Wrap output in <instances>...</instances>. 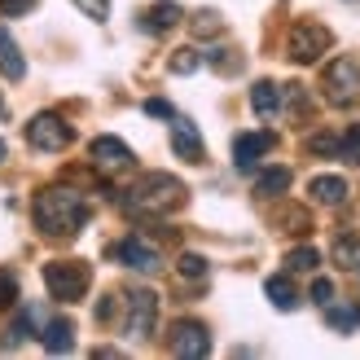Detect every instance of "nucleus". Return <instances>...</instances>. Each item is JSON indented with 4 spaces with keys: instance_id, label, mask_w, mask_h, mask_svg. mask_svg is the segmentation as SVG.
Masks as SVG:
<instances>
[{
    "instance_id": "4",
    "label": "nucleus",
    "mask_w": 360,
    "mask_h": 360,
    "mask_svg": "<svg viewBox=\"0 0 360 360\" xmlns=\"http://www.w3.org/2000/svg\"><path fill=\"white\" fill-rule=\"evenodd\" d=\"M321 88H326L330 105H352V101H360V62L334 58L330 70H326V79H321Z\"/></svg>"
},
{
    "instance_id": "3",
    "label": "nucleus",
    "mask_w": 360,
    "mask_h": 360,
    "mask_svg": "<svg viewBox=\"0 0 360 360\" xmlns=\"http://www.w3.org/2000/svg\"><path fill=\"white\" fill-rule=\"evenodd\" d=\"M44 285H49L53 299L75 303V299H84V290H88V268L75 264V259H53V264H44Z\"/></svg>"
},
{
    "instance_id": "1",
    "label": "nucleus",
    "mask_w": 360,
    "mask_h": 360,
    "mask_svg": "<svg viewBox=\"0 0 360 360\" xmlns=\"http://www.w3.org/2000/svg\"><path fill=\"white\" fill-rule=\"evenodd\" d=\"M35 229L49 233V238H70V233H79L88 224V202L79 189H66V185H49L35 193Z\"/></svg>"
},
{
    "instance_id": "22",
    "label": "nucleus",
    "mask_w": 360,
    "mask_h": 360,
    "mask_svg": "<svg viewBox=\"0 0 360 360\" xmlns=\"http://www.w3.org/2000/svg\"><path fill=\"white\" fill-rule=\"evenodd\" d=\"M167 66H172V75H193V70L202 66V53H198L193 44H189V49H176Z\"/></svg>"
},
{
    "instance_id": "11",
    "label": "nucleus",
    "mask_w": 360,
    "mask_h": 360,
    "mask_svg": "<svg viewBox=\"0 0 360 360\" xmlns=\"http://www.w3.org/2000/svg\"><path fill=\"white\" fill-rule=\"evenodd\" d=\"M273 132H242L238 141H233V163H238V172H255V163L273 150Z\"/></svg>"
},
{
    "instance_id": "18",
    "label": "nucleus",
    "mask_w": 360,
    "mask_h": 360,
    "mask_svg": "<svg viewBox=\"0 0 360 360\" xmlns=\"http://www.w3.org/2000/svg\"><path fill=\"white\" fill-rule=\"evenodd\" d=\"M180 18H185V9H180L176 0H158V5H150V13H146V31H172Z\"/></svg>"
},
{
    "instance_id": "12",
    "label": "nucleus",
    "mask_w": 360,
    "mask_h": 360,
    "mask_svg": "<svg viewBox=\"0 0 360 360\" xmlns=\"http://www.w3.org/2000/svg\"><path fill=\"white\" fill-rule=\"evenodd\" d=\"M172 150H176V158H185V163H202V136L180 115H172Z\"/></svg>"
},
{
    "instance_id": "7",
    "label": "nucleus",
    "mask_w": 360,
    "mask_h": 360,
    "mask_svg": "<svg viewBox=\"0 0 360 360\" xmlns=\"http://www.w3.org/2000/svg\"><path fill=\"white\" fill-rule=\"evenodd\" d=\"M88 163H93L101 176H119V172H132V150L123 146L119 136H93V146H88Z\"/></svg>"
},
{
    "instance_id": "8",
    "label": "nucleus",
    "mask_w": 360,
    "mask_h": 360,
    "mask_svg": "<svg viewBox=\"0 0 360 360\" xmlns=\"http://www.w3.org/2000/svg\"><path fill=\"white\" fill-rule=\"evenodd\" d=\"M154 326H158V295L154 290H132L128 295V334L150 338Z\"/></svg>"
},
{
    "instance_id": "17",
    "label": "nucleus",
    "mask_w": 360,
    "mask_h": 360,
    "mask_svg": "<svg viewBox=\"0 0 360 360\" xmlns=\"http://www.w3.org/2000/svg\"><path fill=\"white\" fill-rule=\"evenodd\" d=\"M264 295L273 299V308H281V312H290V308H299V290H295V281L285 277V273H277V277H268V281H264Z\"/></svg>"
},
{
    "instance_id": "25",
    "label": "nucleus",
    "mask_w": 360,
    "mask_h": 360,
    "mask_svg": "<svg viewBox=\"0 0 360 360\" xmlns=\"http://www.w3.org/2000/svg\"><path fill=\"white\" fill-rule=\"evenodd\" d=\"M18 299H22V285H18V277H13V273H0V312L13 308Z\"/></svg>"
},
{
    "instance_id": "15",
    "label": "nucleus",
    "mask_w": 360,
    "mask_h": 360,
    "mask_svg": "<svg viewBox=\"0 0 360 360\" xmlns=\"http://www.w3.org/2000/svg\"><path fill=\"white\" fill-rule=\"evenodd\" d=\"M250 110H255L259 119H277L281 115V88L273 79H259L255 88H250Z\"/></svg>"
},
{
    "instance_id": "27",
    "label": "nucleus",
    "mask_w": 360,
    "mask_h": 360,
    "mask_svg": "<svg viewBox=\"0 0 360 360\" xmlns=\"http://www.w3.org/2000/svg\"><path fill=\"white\" fill-rule=\"evenodd\" d=\"M75 5L93 18V22H105V18H110V0H75Z\"/></svg>"
},
{
    "instance_id": "20",
    "label": "nucleus",
    "mask_w": 360,
    "mask_h": 360,
    "mask_svg": "<svg viewBox=\"0 0 360 360\" xmlns=\"http://www.w3.org/2000/svg\"><path fill=\"white\" fill-rule=\"evenodd\" d=\"M334 264L338 268H360V238L356 233H343V238L334 242Z\"/></svg>"
},
{
    "instance_id": "13",
    "label": "nucleus",
    "mask_w": 360,
    "mask_h": 360,
    "mask_svg": "<svg viewBox=\"0 0 360 360\" xmlns=\"http://www.w3.org/2000/svg\"><path fill=\"white\" fill-rule=\"evenodd\" d=\"M40 343H44V352H53V356H66L70 347H75V326L70 321H44L40 326Z\"/></svg>"
},
{
    "instance_id": "29",
    "label": "nucleus",
    "mask_w": 360,
    "mask_h": 360,
    "mask_svg": "<svg viewBox=\"0 0 360 360\" xmlns=\"http://www.w3.org/2000/svg\"><path fill=\"white\" fill-rule=\"evenodd\" d=\"M312 303H321V308H326V303H334V281H330V277H316V281H312Z\"/></svg>"
},
{
    "instance_id": "28",
    "label": "nucleus",
    "mask_w": 360,
    "mask_h": 360,
    "mask_svg": "<svg viewBox=\"0 0 360 360\" xmlns=\"http://www.w3.org/2000/svg\"><path fill=\"white\" fill-rule=\"evenodd\" d=\"M308 150H312V154H338V136L316 132V136H308Z\"/></svg>"
},
{
    "instance_id": "23",
    "label": "nucleus",
    "mask_w": 360,
    "mask_h": 360,
    "mask_svg": "<svg viewBox=\"0 0 360 360\" xmlns=\"http://www.w3.org/2000/svg\"><path fill=\"white\" fill-rule=\"evenodd\" d=\"M326 321H330V330L352 334L356 330V308H334V303H326Z\"/></svg>"
},
{
    "instance_id": "16",
    "label": "nucleus",
    "mask_w": 360,
    "mask_h": 360,
    "mask_svg": "<svg viewBox=\"0 0 360 360\" xmlns=\"http://www.w3.org/2000/svg\"><path fill=\"white\" fill-rule=\"evenodd\" d=\"M0 75L5 79H22L27 75V58H22V49H18V40L0 27Z\"/></svg>"
},
{
    "instance_id": "10",
    "label": "nucleus",
    "mask_w": 360,
    "mask_h": 360,
    "mask_svg": "<svg viewBox=\"0 0 360 360\" xmlns=\"http://www.w3.org/2000/svg\"><path fill=\"white\" fill-rule=\"evenodd\" d=\"M115 255L132 268V273H158L163 268V255H158V246H150L146 238H123Z\"/></svg>"
},
{
    "instance_id": "14",
    "label": "nucleus",
    "mask_w": 360,
    "mask_h": 360,
    "mask_svg": "<svg viewBox=\"0 0 360 360\" xmlns=\"http://www.w3.org/2000/svg\"><path fill=\"white\" fill-rule=\"evenodd\" d=\"M308 193H312V202H321V207H343L347 202V180L343 176H316L308 185Z\"/></svg>"
},
{
    "instance_id": "24",
    "label": "nucleus",
    "mask_w": 360,
    "mask_h": 360,
    "mask_svg": "<svg viewBox=\"0 0 360 360\" xmlns=\"http://www.w3.org/2000/svg\"><path fill=\"white\" fill-rule=\"evenodd\" d=\"M338 158L343 163H360V123H352L347 136H338Z\"/></svg>"
},
{
    "instance_id": "33",
    "label": "nucleus",
    "mask_w": 360,
    "mask_h": 360,
    "mask_svg": "<svg viewBox=\"0 0 360 360\" xmlns=\"http://www.w3.org/2000/svg\"><path fill=\"white\" fill-rule=\"evenodd\" d=\"M5 154H9V146H5V141H0V163H5Z\"/></svg>"
},
{
    "instance_id": "26",
    "label": "nucleus",
    "mask_w": 360,
    "mask_h": 360,
    "mask_svg": "<svg viewBox=\"0 0 360 360\" xmlns=\"http://www.w3.org/2000/svg\"><path fill=\"white\" fill-rule=\"evenodd\" d=\"M180 277H189V281H198V277H207V259L202 255H193V250H185V255H180Z\"/></svg>"
},
{
    "instance_id": "34",
    "label": "nucleus",
    "mask_w": 360,
    "mask_h": 360,
    "mask_svg": "<svg viewBox=\"0 0 360 360\" xmlns=\"http://www.w3.org/2000/svg\"><path fill=\"white\" fill-rule=\"evenodd\" d=\"M356 321H360V312H356Z\"/></svg>"
},
{
    "instance_id": "31",
    "label": "nucleus",
    "mask_w": 360,
    "mask_h": 360,
    "mask_svg": "<svg viewBox=\"0 0 360 360\" xmlns=\"http://www.w3.org/2000/svg\"><path fill=\"white\" fill-rule=\"evenodd\" d=\"M146 115H150V119H172V105L158 101V97H150V101H146Z\"/></svg>"
},
{
    "instance_id": "6",
    "label": "nucleus",
    "mask_w": 360,
    "mask_h": 360,
    "mask_svg": "<svg viewBox=\"0 0 360 360\" xmlns=\"http://www.w3.org/2000/svg\"><path fill=\"white\" fill-rule=\"evenodd\" d=\"M326 53H330V31L321 27V22H299L290 31V62L312 66V62L326 58Z\"/></svg>"
},
{
    "instance_id": "9",
    "label": "nucleus",
    "mask_w": 360,
    "mask_h": 360,
    "mask_svg": "<svg viewBox=\"0 0 360 360\" xmlns=\"http://www.w3.org/2000/svg\"><path fill=\"white\" fill-rule=\"evenodd\" d=\"M172 352L185 356V360H198L211 352V334L207 326H198V321H176L172 326Z\"/></svg>"
},
{
    "instance_id": "2",
    "label": "nucleus",
    "mask_w": 360,
    "mask_h": 360,
    "mask_svg": "<svg viewBox=\"0 0 360 360\" xmlns=\"http://www.w3.org/2000/svg\"><path fill=\"white\" fill-rule=\"evenodd\" d=\"M185 202V185L167 172H150L123 193V211L128 215H167Z\"/></svg>"
},
{
    "instance_id": "30",
    "label": "nucleus",
    "mask_w": 360,
    "mask_h": 360,
    "mask_svg": "<svg viewBox=\"0 0 360 360\" xmlns=\"http://www.w3.org/2000/svg\"><path fill=\"white\" fill-rule=\"evenodd\" d=\"M35 0H0V13L5 18H18V13H31Z\"/></svg>"
},
{
    "instance_id": "19",
    "label": "nucleus",
    "mask_w": 360,
    "mask_h": 360,
    "mask_svg": "<svg viewBox=\"0 0 360 360\" xmlns=\"http://www.w3.org/2000/svg\"><path fill=\"white\" fill-rule=\"evenodd\" d=\"M290 189V167H268L259 180H255V193H264V198H277V193H285Z\"/></svg>"
},
{
    "instance_id": "21",
    "label": "nucleus",
    "mask_w": 360,
    "mask_h": 360,
    "mask_svg": "<svg viewBox=\"0 0 360 360\" xmlns=\"http://www.w3.org/2000/svg\"><path fill=\"white\" fill-rule=\"evenodd\" d=\"M316 264H321L316 246H295L290 255H285V268H290V273H316Z\"/></svg>"
},
{
    "instance_id": "5",
    "label": "nucleus",
    "mask_w": 360,
    "mask_h": 360,
    "mask_svg": "<svg viewBox=\"0 0 360 360\" xmlns=\"http://www.w3.org/2000/svg\"><path fill=\"white\" fill-rule=\"evenodd\" d=\"M27 141L35 150H44V154H58V150H66L70 141H75V132H70V123L62 119V115H35L31 123H27Z\"/></svg>"
},
{
    "instance_id": "32",
    "label": "nucleus",
    "mask_w": 360,
    "mask_h": 360,
    "mask_svg": "<svg viewBox=\"0 0 360 360\" xmlns=\"http://www.w3.org/2000/svg\"><path fill=\"white\" fill-rule=\"evenodd\" d=\"M110 316H115V303L101 299V303H97V321H110Z\"/></svg>"
}]
</instances>
